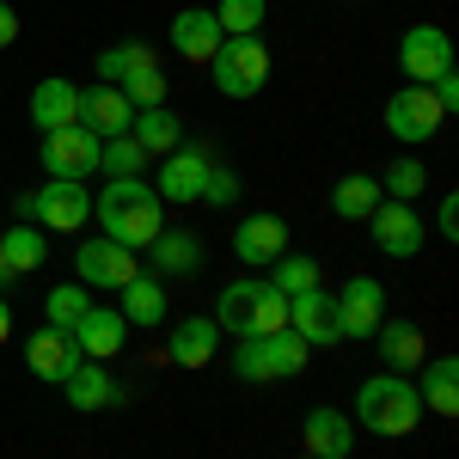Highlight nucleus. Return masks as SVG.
<instances>
[{
	"label": "nucleus",
	"mask_w": 459,
	"mask_h": 459,
	"mask_svg": "<svg viewBox=\"0 0 459 459\" xmlns=\"http://www.w3.org/2000/svg\"><path fill=\"white\" fill-rule=\"evenodd\" d=\"M92 214H99L105 239H117V246H129V251L153 246V233L166 227V203H160V190L142 184V178H110L105 196L92 203Z\"/></svg>",
	"instance_id": "f257e3e1"
},
{
	"label": "nucleus",
	"mask_w": 459,
	"mask_h": 459,
	"mask_svg": "<svg viewBox=\"0 0 459 459\" xmlns=\"http://www.w3.org/2000/svg\"><path fill=\"white\" fill-rule=\"evenodd\" d=\"M214 325L233 337H276L288 331V294H276L270 282H227L214 300Z\"/></svg>",
	"instance_id": "f03ea898"
},
{
	"label": "nucleus",
	"mask_w": 459,
	"mask_h": 459,
	"mask_svg": "<svg viewBox=\"0 0 459 459\" xmlns=\"http://www.w3.org/2000/svg\"><path fill=\"white\" fill-rule=\"evenodd\" d=\"M355 423L398 441V435H411V429L423 423V398H417V386H411L404 374L361 380V392H355Z\"/></svg>",
	"instance_id": "7ed1b4c3"
},
{
	"label": "nucleus",
	"mask_w": 459,
	"mask_h": 459,
	"mask_svg": "<svg viewBox=\"0 0 459 459\" xmlns=\"http://www.w3.org/2000/svg\"><path fill=\"white\" fill-rule=\"evenodd\" d=\"M233 374L246 386H270V380H300L307 374V343L294 331H276V337H239L233 350Z\"/></svg>",
	"instance_id": "20e7f679"
},
{
	"label": "nucleus",
	"mask_w": 459,
	"mask_h": 459,
	"mask_svg": "<svg viewBox=\"0 0 459 459\" xmlns=\"http://www.w3.org/2000/svg\"><path fill=\"white\" fill-rule=\"evenodd\" d=\"M209 74L227 99H257L270 80V49L264 37H221V49L209 56Z\"/></svg>",
	"instance_id": "39448f33"
},
{
	"label": "nucleus",
	"mask_w": 459,
	"mask_h": 459,
	"mask_svg": "<svg viewBox=\"0 0 459 459\" xmlns=\"http://www.w3.org/2000/svg\"><path fill=\"white\" fill-rule=\"evenodd\" d=\"M99 153H105V142H99L86 123H62V129H49V135L37 142L43 172L62 178V184H86V178L99 172Z\"/></svg>",
	"instance_id": "423d86ee"
},
{
	"label": "nucleus",
	"mask_w": 459,
	"mask_h": 459,
	"mask_svg": "<svg viewBox=\"0 0 459 459\" xmlns=\"http://www.w3.org/2000/svg\"><path fill=\"white\" fill-rule=\"evenodd\" d=\"M13 209H19V221H37V227H49V233H80V227L92 221V196H86V184H62V178H49L43 190L19 196Z\"/></svg>",
	"instance_id": "0eeeda50"
},
{
	"label": "nucleus",
	"mask_w": 459,
	"mask_h": 459,
	"mask_svg": "<svg viewBox=\"0 0 459 459\" xmlns=\"http://www.w3.org/2000/svg\"><path fill=\"white\" fill-rule=\"evenodd\" d=\"M74 276H80V288H117L135 282L142 276V264H135V251L117 246V239H105V233H92V239H80L74 246Z\"/></svg>",
	"instance_id": "6e6552de"
},
{
	"label": "nucleus",
	"mask_w": 459,
	"mask_h": 459,
	"mask_svg": "<svg viewBox=\"0 0 459 459\" xmlns=\"http://www.w3.org/2000/svg\"><path fill=\"white\" fill-rule=\"evenodd\" d=\"M441 123H447V110L435 105V92L429 86H398L386 99V135L404 147L429 142V135H441Z\"/></svg>",
	"instance_id": "1a4fd4ad"
},
{
	"label": "nucleus",
	"mask_w": 459,
	"mask_h": 459,
	"mask_svg": "<svg viewBox=\"0 0 459 459\" xmlns=\"http://www.w3.org/2000/svg\"><path fill=\"white\" fill-rule=\"evenodd\" d=\"M209 147L196 142H178L172 153H166V166H160V203H203V184H209Z\"/></svg>",
	"instance_id": "9d476101"
},
{
	"label": "nucleus",
	"mask_w": 459,
	"mask_h": 459,
	"mask_svg": "<svg viewBox=\"0 0 459 459\" xmlns=\"http://www.w3.org/2000/svg\"><path fill=\"white\" fill-rule=\"evenodd\" d=\"M398 68L411 74V86H429V80H441V74L454 68V43L441 25H411L404 43H398Z\"/></svg>",
	"instance_id": "9b49d317"
},
{
	"label": "nucleus",
	"mask_w": 459,
	"mask_h": 459,
	"mask_svg": "<svg viewBox=\"0 0 459 459\" xmlns=\"http://www.w3.org/2000/svg\"><path fill=\"white\" fill-rule=\"evenodd\" d=\"M380 318H386V288L374 282V276H350L343 294H337V331H343V343L350 337H374Z\"/></svg>",
	"instance_id": "f8f14e48"
},
{
	"label": "nucleus",
	"mask_w": 459,
	"mask_h": 459,
	"mask_svg": "<svg viewBox=\"0 0 459 459\" xmlns=\"http://www.w3.org/2000/svg\"><path fill=\"white\" fill-rule=\"evenodd\" d=\"M288 331L313 350V343H343L337 331V294L325 288H307V294H288Z\"/></svg>",
	"instance_id": "ddd939ff"
},
{
	"label": "nucleus",
	"mask_w": 459,
	"mask_h": 459,
	"mask_svg": "<svg viewBox=\"0 0 459 459\" xmlns=\"http://www.w3.org/2000/svg\"><path fill=\"white\" fill-rule=\"evenodd\" d=\"M368 227H374V246L386 251V257H417L423 251V221L411 203H380V209L368 214Z\"/></svg>",
	"instance_id": "4468645a"
},
{
	"label": "nucleus",
	"mask_w": 459,
	"mask_h": 459,
	"mask_svg": "<svg viewBox=\"0 0 459 459\" xmlns=\"http://www.w3.org/2000/svg\"><path fill=\"white\" fill-rule=\"evenodd\" d=\"M25 368H31L37 380H68L74 368H80V343H74V331H56V325H43L31 331V343H25Z\"/></svg>",
	"instance_id": "2eb2a0df"
},
{
	"label": "nucleus",
	"mask_w": 459,
	"mask_h": 459,
	"mask_svg": "<svg viewBox=\"0 0 459 459\" xmlns=\"http://www.w3.org/2000/svg\"><path fill=\"white\" fill-rule=\"evenodd\" d=\"M368 343H380L386 374H417V368H423V355H429L423 325H411V318H380V331H374Z\"/></svg>",
	"instance_id": "dca6fc26"
},
{
	"label": "nucleus",
	"mask_w": 459,
	"mask_h": 459,
	"mask_svg": "<svg viewBox=\"0 0 459 459\" xmlns=\"http://www.w3.org/2000/svg\"><path fill=\"white\" fill-rule=\"evenodd\" d=\"M62 398H68L74 411H110V404H123V386L110 380L105 361H86V355H80V368L62 380Z\"/></svg>",
	"instance_id": "f3484780"
},
{
	"label": "nucleus",
	"mask_w": 459,
	"mask_h": 459,
	"mask_svg": "<svg viewBox=\"0 0 459 459\" xmlns=\"http://www.w3.org/2000/svg\"><path fill=\"white\" fill-rule=\"evenodd\" d=\"M80 123H86L99 142H110V135H129L135 110H129V99H123L117 86H86V92H80Z\"/></svg>",
	"instance_id": "a211bd4d"
},
{
	"label": "nucleus",
	"mask_w": 459,
	"mask_h": 459,
	"mask_svg": "<svg viewBox=\"0 0 459 459\" xmlns=\"http://www.w3.org/2000/svg\"><path fill=\"white\" fill-rule=\"evenodd\" d=\"M300 435H307V459H350V447H355V423L343 411H331V404L307 411Z\"/></svg>",
	"instance_id": "6ab92c4d"
},
{
	"label": "nucleus",
	"mask_w": 459,
	"mask_h": 459,
	"mask_svg": "<svg viewBox=\"0 0 459 459\" xmlns=\"http://www.w3.org/2000/svg\"><path fill=\"white\" fill-rule=\"evenodd\" d=\"M123 337H129V318L117 313V307H86V318L74 325V343L86 361H105V355L123 350Z\"/></svg>",
	"instance_id": "aec40b11"
},
{
	"label": "nucleus",
	"mask_w": 459,
	"mask_h": 459,
	"mask_svg": "<svg viewBox=\"0 0 459 459\" xmlns=\"http://www.w3.org/2000/svg\"><path fill=\"white\" fill-rule=\"evenodd\" d=\"M172 49L184 62H203V68H209V56L221 49V25H214L209 6H184L172 19Z\"/></svg>",
	"instance_id": "412c9836"
},
{
	"label": "nucleus",
	"mask_w": 459,
	"mask_h": 459,
	"mask_svg": "<svg viewBox=\"0 0 459 459\" xmlns=\"http://www.w3.org/2000/svg\"><path fill=\"white\" fill-rule=\"evenodd\" d=\"M233 251H239V264H276V257L288 251L282 214H251L246 227L233 233Z\"/></svg>",
	"instance_id": "4be33fe9"
},
{
	"label": "nucleus",
	"mask_w": 459,
	"mask_h": 459,
	"mask_svg": "<svg viewBox=\"0 0 459 459\" xmlns=\"http://www.w3.org/2000/svg\"><path fill=\"white\" fill-rule=\"evenodd\" d=\"M417 374H423V386H417L423 411H435V417H459V361L454 355H435V361H423Z\"/></svg>",
	"instance_id": "5701e85b"
},
{
	"label": "nucleus",
	"mask_w": 459,
	"mask_h": 459,
	"mask_svg": "<svg viewBox=\"0 0 459 459\" xmlns=\"http://www.w3.org/2000/svg\"><path fill=\"white\" fill-rule=\"evenodd\" d=\"M31 123L43 135L62 129V123H80V86H74V80H43L31 92Z\"/></svg>",
	"instance_id": "b1692460"
},
{
	"label": "nucleus",
	"mask_w": 459,
	"mask_h": 459,
	"mask_svg": "<svg viewBox=\"0 0 459 459\" xmlns=\"http://www.w3.org/2000/svg\"><path fill=\"white\" fill-rule=\"evenodd\" d=\"M117 294H123V307H117V313L129 318V325H142V331L166 325V282H160V276H147V270H142L135 282H123Z\"/></svg>",
	"instance_id": "393cba45"
},
{
	"label": "nucleus",
	"mask_w": 459,
	"mask_h": 459,
	"mask_svg": "<svg viewBox=\"0 0 459 459\" xmlns=\"http://www.w3.org/2000/svg\"><path fill=\"white\" fill-rule=\"evenodd\" d=\"M214 350H221V325H214V318H178V331H172V361L178 368H209Z\"/></svg>",
	"instance_id": "a878e982"
},
{
	"label": "nucleus",
	"mask_w": 459,
	"mask_h": 459,
	"mask_svg": "<svg viewBox=\"0 0 459 459\" xmlns=\"http://www.w3.org/2000/svg\"><path fill=\"white\" fill-rule=\"evenodd\" d=\"M153 264H160V276H190V270H203V246H196V233H153Z\"/></svg>",
	"instance_id": "bb28decb"
},
{
	"label": "nucleus",
	"mask_w": 459,
	"mask_h": 459,
	"mask_svg": "<svg viewBox=\"0 0 459 459\" xmlns=\"http://www.w3.org/2000/svg\"><path fill=\"white\" fill-rule=\"evenodd\" d=\"M374 209H380V178L350 172L337 190H331V214H337V221H368Z\"/></svg>",
	"instance_id": "cd10ccee"
},
{
	"label": "nucleus",
	"mask_w": 459,
	"mask_h": 459,
	"mask_svg": "<svg viewBox=\"0 0 459 459\" xmlns=\"http://www.w3.org/2000/svg\"><path fill=\"white\" fill-rule=\"evenodd\" d=\"M129 135L142 142V153H160V160H166V153L178 147V135H184V123H178V117H172L166 105H153V110H135Z\"/></svg>",
	"instance_id": "c85d7f7f"
},
{
	"label": "nucleus",
	"mask_w": 459,
	"mask_h": 459,
	"mask_svg": "<svg viewBox=\"0 0 459 459\" xmlns=\"http://www.w3.org/2000/svg\"><path fill=\"white\" fill-rule=\"evenodd\" d=\"M0 251H6V264H13V276H31L37 264L49 257V239L37 233L31 221H19L13 233H0Z\"/></svg>",
	"instance_id": "c756f323"
},
{
	"label": "nucleus",
	"mask_w": 459,
	"mask_h": 459,
	"mask_svg": "<svg viewBox=\"0 0 459 459\" xmlns=\"http://www.w3.org/2000/svg\"><path fill=\"white\" fill-rule=\"evenodd\" d=\"M86 307H92V294L80 282H62V288H49V300H43V318L56 325V331H74L80 318H86Z\"/></svg>",
	"instance_id": "7c9ffc66"
},
{
	"label": "nucleus",
	"mask_w": 459,
	"mask_h": 459,
	"mask_svg": "<svg viewBox=\"0 0 459 459\" xmlns=\"http://www.w3.org/2000/svg\"><path fill=\"white\" fill-rule=\"evenodd\" d=\"M264 6H270V0H221V6H214V25H221V37H257Z\"/></svg>",
	"instance_id": "2f4dec72"
},
{
	"label": "nucleus",
	"mask_w": 459,
	"mask_h": 459,
	"mask_svg": "<svg viewBox=\"0 0 459 459\" xmlns=\"http://www.w3.org/2000/svg\"><path fill=\"white\" fill-rule=\"evenodd\" d=\"M142 166H147V153L135 135H110L105 153H99V172H110V178H142Z\"/></svg>",
	"instance_id": "473e14b6"
},
{
	"label": "nucleus",
	"mask_w": 459,
	"mask_h": 459,
	"mask_svg": "<svg viewBox=\"0 0 459 459\" xmlns=\"http://www.w3.org/2000/svg\"><path fill=\"white\" fill-rule=\"evenodd\" d=\"M423 184H429L423 160H392L386 178H380V190H392V203H417V196H423Z\"/></svg>",
	"instance_id": "72a5a7b5"
},
{
	"label": "nucleus",
	"mask_w": 459,
	"mask_h": 459,
	"mask_svg": "<svg viewBox=\"0 0 459 459\" xmlns=\"http://www.w3.org/2000/svg\"><path fill=\"white\" fill-rule=\"evenodd\" d=\"M270 288H276V294H307V288H318V264H313V257H288V251H282V257H276V282H270Z\"/></svg>",
	"instance_id": "f704fd0d"
},
{
	"label": "nucleus",
	"mask_w": 459,
	"mask_h": 459,
	"mask_svg": "<svg viewBox=\"0 0 459 459\" xmlns=\"http://www.w3.org/2000/svg\"><path fill=\"white\" fill-rule=\"evenodd\" d=\"M239 190H246V184H239L233 166H209V184H203V203H209V209H233Z\"/></svg>",
	"instance_id": "c9c22d12"
},
{
	"label": "nucleus",
	"mask_w": 459,
	"mask_h": 459,
	"mask_svg": "<svg viewBox=\"0 0 459 459\" xmlns=\"http://www.w3.org/2000/svg\"><path fill=\"white\" fill-rule=\"evenodd\" d=\"M435 227H441V239H459V196H454V190L441 196V214H435Z\"/></svg>",
	"instance_id": "e433bc0d"
},
{
	"label": "nucleus",
	"mask_w": 459,
	"mask_h": 459,
	"mask_svg": "<svg viewBox=\"0 0 459 459\" xmlns=\"http://www.w3.org/2000/svg\"><path fill=\"white\" fill-rule=\"evenodd\" d=\"M13 37H19V13H13V6H6V0H0V49H6V43H13Z\"/></svg>",
	"instance_id": "4c0bfd02"
},
{
	"label": "nucleus",
	"mask_w": 459,
	"mask_h": 459,
	"mask_svg": "<svg viewBox=\"0 0 459 459\" xmlns=\"http://www.w3.org/2000/svg\"><path fill=\"white\" fill-rule=\"evenodd\" d=\"M13 337V307H6V294H0V343Z\"/></svg>",
	"instance_id": "58836bf2"
},
{
	"label": "nucleus",
	"mask_w": 459,
	"mask_h": 459,
	"mask_svg": "<svg viewBox=\"0 0 459 459\" xmlns=\"http://www.w3.org/2000/svg\"><path fill=\"white\" fill-rule=\"evenodd\" d=\"M6 282H19V276H13V264H6V251H0V288Z\"/></svg>",
	"instance_id": "ea45409f"
}]
</instances>
